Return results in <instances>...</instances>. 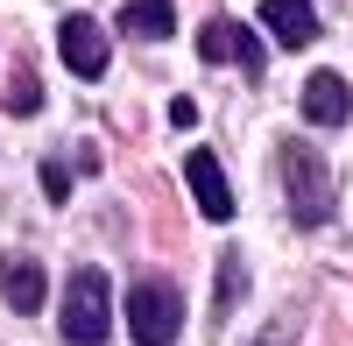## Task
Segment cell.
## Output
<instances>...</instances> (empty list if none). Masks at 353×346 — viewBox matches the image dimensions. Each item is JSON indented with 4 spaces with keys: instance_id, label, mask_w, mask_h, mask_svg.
<instances>
[{
    "instance_id": "1",
    "label": "cell",
    "mask_w": 353,
    "mask_h": 346,
    "mask_svg": "<svg viewBox=\"0 0 353 346\" xmlns=\"http://www.w3.org/2000/svg\"><path fill=\"white\" fill-rule=\"evenodd\" d=\"M283 191H290V219L297 226H325L339 205V184H332V163L311 149V141H283Z\"/></svg>"
},
{
    "instance_id": "2",
    "label": "cell",
    "mask_w": 353,
    "mask_h": 346,
    "mask_svg": "<svg viewBox=\"0 0 353 346\" xmlns=\"http://www.w3.org/2000/svg\"><path fill=\"white\" fill-rule=\"evenodd\" d=\"M128 332H134V346H176V332H184V297H176L170 276H141L128 290Z\"/></svg>"
},
{
    "instance_id": "3",
    "label": "cell",
    "mask_w": 353,
    "mask_h": 346,
    "mask_svg": "<svg viewBox=\"0 0 353 346\" xmlns=\"http://www.w3.org/2000/svg\"><path fill=\"white\" fill-rule=\"evenodd\" d=\"M106 318H113L106 276L99 269H71V283H64V339L71 346H99L106 339Z\"/></svg>"
},
{
    "instance_id": "4",
    "label": "cell",
    "mask_w": 353,
    "mask_h": 346,
    "mask_svg": "<svg viewBox=\"0 0 353 346\" xmlns=\"http://www.w3.org/2000/svg\"><path fill=\"white\" fill-rule=\"evenodd\" d=\"M57 50H64V64L92 85V78H106V28L92 21V14H64V28H57Z\"/></svg>"
},
{
    "instance_id": "5",
    "label": "cell",
    "mask_w": 353,
    "mask_h": 346,
    "mask_svg": "<svg viewBox=\"0 0 353 346\" xmlns=\"http://www.w3.org/2000/svg\"><path fill=\"white\" fill-rule=\"evenodd\" d=\"M184 184H191V198H198L205 219H233V184H226V170H219L212 149H191L184 156Z\"/></svg>"
},
{
    "instance_id": "6",
    "label": "cell",
    "mask_w": 353,
    "mask_h": 346,
    "mask_svg": "<svg viewBox=\"0 0 353 346\" xmlns=\"http://www.w3.org/2000/svg\"><path fill=\"white\" fill-rule=\"evenodd\" d=\"M198 57L261 71V43H254V28H241V21H205V28H198Z\"/></svg>"
},
{
    "instance_id": "7",
    "label": "cell",
    "mask_w": 353,
    "mask_h": 346,
    "mask_svg": "<svg viewBox=\"0 0 353 346\" xmlns=\"http://www.w3.org/2000/svg\"><path fill=\"white\" fill-rule=\"evenodd\" d=\"M346 113H353L346 78H339V71H311V78H304V121H311V128H346Z\"/></svg>"
},
{
    "instance_id": "8",
    "label": "cell",
    "mask_w": 353,
    "mask_h": 346,
    "mask_svg": "<svg viewBox=\"0 0 353 346\" xmlns=\"http://www.w3.org/2000/svg\"><path fill=\"white\" fill-rule=\"evenodd\" d=\"M261 21H269V36L283 50H304L318 36V8H311V0H261Z\"/></svg>"
},
{
    "instance_id": "9",
    "label": "cell",
    "mask_w": 353,
    "mask_h": 346,
    "mask_svg": "<svg viewBox=\"0 0 353 346\" xmlns=\"http://www.w3.org/2000/svg\"><path fill=\"white\" fill-rule=\"evenodd\" d=\"M0 297H8V311H21V318H28V311H43V269L36 262H21V254H14V262H0Z\"/></svg>"
},
{
    "instance_id": "10",
    "label": "cell",
    "mask_w": 353,
    "mask_h": 346,
    "mask_svg": "<svg viewBox=\"0 0 353 346\" xmlns=\"http://www.w3.org/2000/svg\"><path fill=\"white\" fill-rule=\"evenodd\" d=\"M121 28H128L134 43H163L170 28H176V8H170V0H128V8H121Z\"/></svg>"
},
{
    "instance_id": "11",
    "label": "cell",
    "mask_w": 353,
    "mask_h": 346,
    "mask_svg": "<svg viewBox=\"0 0 353 346\" xmlns=\"http://www.w3.org/2000/svg\"><path fill=\"white\" fill-rule=\"evenodd\" d=\"M241 269H248V262H241V247H226V254H219V304H212L219 318L241 304Z\"/></svg>"
},
{
    "instance_id": "12",
    "label": "cell",
    "mask_w": 353,
    "mask_h": 346,
    "mask_svg": "<svg viewBox=\"0 0 353 346\" xmlns=\"http://www.w3.org/2000/svg\"><path fill=\"white\" fill-rule=\"evenodd\" d=\"M8 99H14V113H28L43 99V85H36V71H14V85H8Z\"/></svg>"
},
{
    "instance_id": "13",
    "label": "cell",
    "mask_w": 353,
    "mask_h": 346,
    "mask_svg": "<svg viewBox=\"0 0 353 346\" xmlns=\"http://www.w3.org/2000/svg\"><path fill=\"white\" fill-rule=\"evenodd\" d=\"M43 191H50V205H64V198H71V170L64 163H43Z\"/></svg>"
},
{
    "instance_id": "14",
    "label": "cell",
    "mask_w": 353,
    "mask_h": 346,
    "mask_svg": "<svg viewBox=\"0 0 353 346\" xmlns=\"http://www.w3.org/2000/svg\"><path fill=\"white\" fill-rule=\"evenodd\" d=\"M170 121L176 128H198V99H170Z\"/></svg>"
},
{
    "instance_id": "15",
    "label": "cell",
    "mask_w": 353,
    "mask_h": 346,
    "mask_svg": "<svg viewBox=\"0 0 353 346\" xmlns=\"http://www.w3.org/2000/svg\"><path fill=\"white\" fill-rule=\"evenodd\" d=\"M269 346H283V339H269Z\"/></svg>"
}]
</instances>
